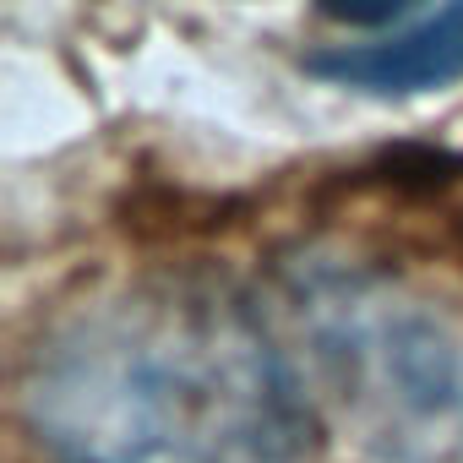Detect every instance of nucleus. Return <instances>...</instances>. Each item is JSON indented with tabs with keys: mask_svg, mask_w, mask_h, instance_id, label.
Instances as JSON below:
<instances>
[{
	"mask_svg": "<svg viewBox=\"0 0 463 463\" xmlns=\"http://www.w3.org/2000/svg\"><path fill=\"white\" fill-rule=\"evenodd\" d=\"M44 463H306L300 382L235 295L126 284L66 311L23 382Z\"/></svg>",
	"mask_w": 463,
	"mask_h": 463,
	"instance_id": "obj_1",
	"label": "nucleus"
},
{
	"mask_svg": "<svg viewBox=\"0 0 463 463\" xmlns=\"http://www.w3.org/2000/svg\"><path fill=\"white\" fill-rule=\"evenodd\" d=\"M295 322L338 414L382 463H463V311L317 268L295 289Z\"/></svg>",
	"mask_w": 463,
	"mask_h": 463,
	"instance_id": "obj_2",
	"label": "nucleus"
},
{
	"mask_svg": "<svg viewBox=\"0 0 463 463\" xmlns=\"http://www.w3.org/2000/svg\"><path fill=\"white\" fill-rule=\"evenodd\" d=\"M317 77L360 93H425L452 77H463V0L447 6L425 23H409L387 39L365 44H333L306 61Z\"/></svg>",
	"mask_w": 463,
	"mask_h": 463,
	"instance_id": "obj_3",
	"label": "nucleus"
},
{
	"mask_svg": "<svg viewBox=\"0 0 463 463\" xmlns=\"http://www.w3.org/2000/svg\"><path fill=\"white\" fill-rule=\"evenodd\" d=\"M420 0H317V12L333 17V23H349V28H382L403 12H414Z\"/></svg>",
	"mask_w": 463,
	"mask_h": 463,
	"instance_id": "obj_4",
	"label": "nucleus"
}]
</instances>
